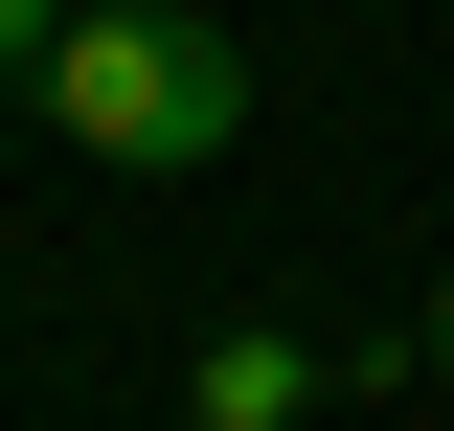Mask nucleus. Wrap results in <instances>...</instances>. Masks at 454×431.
I'll return each mask as SVG.
<instances>
[{
	"mask_svg": "<svg viewBox=\"0 0 454 431\" xmlns=\"http://www.w3.org/2000/svg\"><path fill=\"white\" fill-rule=\"evenodd\" d=\"M46 137L114 182H205L250 137V46H227L205 0H68L46 23Z\"/></svg>",
	"mask_w": 454,
	"mask_h": 431,
	"instance_id": "1",
	"label": "nucleus"
},
{
	"mask_svg": "<svg viewBox=\"0 0 454 431\" xmlns=\"http://www.w3.org/2000/svg\"><path fill=\"white\" fill-rule=\"evenodd\" d=\"M432 386H454V272H432Z\"/></svg>",
	"mask_w": 454,
	"mask_h": 431,
	"instance_id": "4",
	"label": "nucleus"
},
{
	"mask_svg": "<svg viewBox=\"0 0 454 431\" xmlns=\"http://www.w3.org/2000/svg\"><path fill=\"white\" fill-rule=\"evenodd\" d=\"M295 409H318V364H295L273 318H227L205 364H182V431H295Z\"/></svg>",
	"mask_w": 454,
	"mask_h": 431,
	"instance_id": "2",
	"label": "nucleus"
},
{
	"mask_svg": "<svg viewBox=\"0 0 454 431\" xmlns=\"http://www.w3.org/2000/svg\"><path fill=\"white\" fill-rule=\"evenodd\" d=\"M46 23H68V0H0V68H46Z\"/></svg>",
	"mask_w": 454,
	"mask_h": 431,
	"instance_id": "3",
	"label": "nucleus"
}]
</instances>
